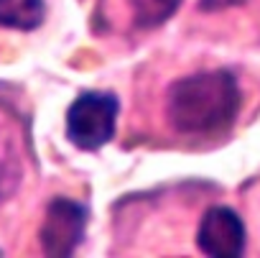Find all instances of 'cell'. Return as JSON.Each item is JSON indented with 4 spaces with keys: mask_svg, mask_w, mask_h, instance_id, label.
Instances as JSON below:
<instances>
[{
    "mask_svg": "<svg viewBox=\"0 0 260 258\" xmlns=\"http://www.w3.org/2000/svg\"><path fill=\"white\" fill-rule=\"evenodd\" d=\"M242 92L232 72L207 69L189 74L169 90V123L184 136H217L237 120Z\"/></svg>",
    "mask_w": 260,
    "mask_h": 258,
    "instance_id": "cell-1",
    "label": "cell"
},
{
    "mask_svg": "<svg viewBox=\"0 0 260 258\" xmlns=\"http://www.w3.org/2000/svg\"><path fill=\"white\" fill-rule=\"evenodd\" d=\"M120 102L112 92H82L67 110V138L82 151H97L115 136Z\"/></svg>",
    "mask_w": 260,
    "mask_h": 258,
    "instance_id": "cell-2",
    "label": "cell"
},
{
    "mask_svg": "<svg viewBox=\"0 0 260 258\" xmlns=\"http://www.w3.org/2000/svg\"><path fill=\"white\" fill-rule=\"evenodd\" d=\"M87 227V210L67 197L54 199L46 207V217L39 230V243L46 255L67 258L77 250V245L84 240Z\"/></svg>",
    "mask_w": 260,
    "mask_h": 258,
    "instance_id": "cell-3",
    "label": "cell"
},
{
    "mask_svg": "<svg viewBox=\"0 0 260 258\" xmlns=\"http://www.w3.org/2000/svg\"><path fill=\"white\" fill-rule=\"evenodd\" d=\"M197 245L212 258H240L245 253V222L232 207L214 205L202 215Z\"/></svg>",
    "mask_w": 260,
    "mask_h": 258,
    "instance_id": "cell-4",
    "label": "cell"
},
{
    "mask_svg": "<svg viewBox=\"0 0 260 258\" xmlns=\"http://www.w3.org/2000/svg\"><path fill=\"white\" fill-rule=\"evenodd\" d=\"M21 156H18V144L11 131V125L0 120V199H6L16 192L21 182Z\"/></svg>",
    "mask_w": 260,
    "mask_h": 258,
    "instance_id": "cell-5",
    "label": "cell"
},
{
    "mask_svg": "<svg viewBox=\"0 0 260 258\" xmlns=\"http://www.w3.org/2000/svg\"><path fill=\"white\" fill-rule=\"evenodd\" d=\"M44 0H0V26L16 31H34L44 23Z\"/></svg>",
    "mask_w": 260,
    "mask_h": 258,
    "instance_id": "cell-6",
    "label": "cell"
},
{
    "mask_svg": "<svg viewBox=\"0 0 260 258\" xmlns=\"http://www.w3.org/2000/svg\"><path fill=\"white\" fill-rule=\"evenodd\" d=\"M181 0H130V11H133V23L138 28H158L166 23Z\"/></svg>",
    "mask_w": 260,
    "mask_h": 258,
    "instance_id": "cell-7",
    "label": "cell"
},
{
    "mask_svg": "<svg viewBox=\"0 0 260 258\" xmlns=\"http://www.w3.org/2000/svg\"><path fill=\"white\" fill-rule=\"evenodd\" d=\"M245 0H199V8L212 13V11H222V8H230V6H240Z\"/></svg>",
    "mask_w": 260,
    "mask_h": 258,
    "instance_id": "cell-8",
    "label": "cell"
}]
</instances>
